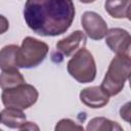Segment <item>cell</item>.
Instances as JSON below:
<instances>
[{
  "label": "cell",
  "mask_w": 131,
  "mask_h": 131,
  "mask_svg": "<svg viewBox=\"0 0 131 131\" xmlns=\"http://www.w3.org/2000/svg\"><path fill=\"white\" fill-rule=\"evenodd\" d=\"M56 131H64V130H83V126L77 124L71 119H61L54 128Z\"/></svg>",
  "instance_id": "cell-15"
},
{
  "label": "cell",
  "mask_w": 131,
  "mask_h": 131,
  "mask_svg": "<svg viewBox=\"0 0 131 131\" xmlns=\"http://www.w3.org/2000/svg\"><path fill=\"white\" fill-rule=\"evenodd\" d=\"M86 45V36L82 31H75L66 38L59 40L55 47L58 53L62 56H70L75 51L83 48Z\"/></svg>",
  "instance_id": "cell-9"
},
{
  "label": "cell",
  "mask_w": 131,
  "mask_h": 131,
  "mask_svg": "<svg viewBox=\"0 0 131 131\" xmlns=\"http://www.w3.org/2000/svg\"><path fill=\"white\" fill-rule=\"evenodd\" d=\"M0 123L11 129H21L27 123V117L23 111L5 107L0 112Z\"/></svg>",
  "instance_id": "cell-10"
},
{
  "label": "cell",
  "mask_w": 131,
  "mask_h": 131,
  "mask_svg": "<svg viewBox=\"0 0 131 131\" xmlns=\"http://www.w3.org/2000/svg\"><path fill=\"white\" fill-rule=\"evenodd\" d=\"M68 73L79 83H90L96 77V64L94 57L87 49H78L67 64Z\"/></svg>",
  "instance_id": "cell-4"
},
{
  "label": "cell",
  "mask_w": 131,
  "mask_h": 131,
  "mask_svg": "<svg viewBox=\"0 0 131 131\" xmlns=\"http://www.w3.org/2000/svg\"><path fill=\"white\" fill-rule=\"evenodd\" d=\"M48 51L49 47L45 42L30 36L26 37L16 52V67L21 69L36 68L45 59Z\"/></svg>",
  "instance_id": "cell-3"
},
{
  "label": "cell",
  "mask_w": 131,
  "mask_h": 131,
  "mask_svg": "<svg viewBox=\"0 0 131 131\" xmlns=\"http://www.w3.org/2000/svg\"><path fill=\"white\" fill-rule=\"evenodd\" d=\"M76 10L73 0H27L24 18L28 27L43 37H55L72 26Z\"/></svg>",
  "instance_id": "cell-1"
},
{
  "label": "cell",
  "mask_w": 131,
  "mask_h": 131,
  "mask_svg": "<svg viewBox=\"0 0 131 131\" xmlns=\"http://www.w3.org/2000/svg\"><path fill=\"white\" fill-rule=\"evenodd\" d=\"M81 24L86 35L92 40H101L108 30L105 20L94 11H85L81 17Z\"/></svg>",
  "instance_id": "cell-6"
},
{
  "label": "cell",
  "mask_w": 131,
  "mask_h": 131,
  "mask_svg": "<svg viewBox=\"0 0 131 131\" xmlns=\"http://www.w3.org/2000/svg\"><path fill=\"white\" fill-rule=\"evenodd\" d=\"M17 49L18 46L15 44H9L0 49V69L2 71L17 69L15 63Z\"/></svg>",
  "instance_id": "cell-12"
},
{
  "label": "cell",
  "mask_w": 131,
  "mask_h": 131,
  "mask_svg": "<svg viewBox=\"0 0 131 131\" xmlns=\"http://www.w3.org/2000/svg\"><path fill=\"white\" fill-rule=\"evenodd\" d=\"M23 83H26L25 78L17 69L2 71L0 74V87L2 90L15 87Z\"/></svg>",
  "instance_id": "cell-13"
},
{
  "label": "cell",
  "mask_w": 131,
  "mask_h": 131,
  "mask_svg": "<svg viewBox=\"0 0 131 131\" xmlns=\"http://www.w3.org/2000/svg\"><path fill=\"white\" fill-rule=\"evenodd\" d=\"M131 0H105L104 9L114 18L130 19Z\"/></svg>",
  "instance_id": "cell-11"
},
{
  "label": "cell",
  "mask_w": 131,
  "mask_h": 131,
  "mask_svg": "<svg viewBox=\"0 0 131 131\" xmlns=\"http://www.w3.org/2000/svg\"><path fill=\"white\" fill-rule=\"evenodd\" d=\"M131 72V59L130 55L117 54L114 57L107 68L106 74L101 82V88L106 92L108 96H115L119 94L127 80L129 79Z\"/></svg>",
  "instance_id": "cell-2"
},
{
  "label": "cell",
  "mask_w": 131,
  "mask_h": 131,
  "mask_svg": "<svg viewBox=\"0 0 131 131\" xmlns=\"http://www.w3.org/2000/svg\"><path fill=\"white\" fill-rule=\"evenodd\" d=\"M80 100L86 106L91 108H100L110 101V96L101 88V86H91L84 88L80 94Z\"/></svg>",
  "instance_id": "cell-8"
},
{
  "label": "cell",
  "mask_w": 131,
  "mask_h": 131,
  "mask_svg": "<svg viewBox=\"0 0 131 131\" xmlns=\"http://www.w3.org/2000/svg\"><path fill=\"white\" fill-rule=\"evenodd\" d=\"M86 129L88 131H121L123 128L117 123L104 117H96L89 121Z\"/></svg>",
  "instance_id": "cell-14"
},
{
  "label": "cell",
  "mask_w": 131,
  "mask_h": 131,
  "mask_svg": "<svg viewBox=\"0 0 131 131\" xmlns=\"http://www.w3.org/2000/svg\"><path fill=\"white\" fill-rule=\"evenodd\" d=\"M105 37V44L116 54L130 55L131 37L128 31L121 28H112L107 30Z\"/></svg>",
  "instance_id": "cell-7"
},
{
  "label": "cell",
  "mask_w": 131,
  "mask_h": 131,
  "mask_svg": "<svg viewBox=\"0 0 131 131\" xmlns=\"http://www.w3.org/2000/svg\"><path fill=\"white\" fill-rule=\"evenodd\" d=\"M8 29H9V21H8V19L4 15L0 14V35L6 33L8 31Z\"/></svg>",
  "instance_id": "cell-17"
},
{
  "label": "cell",
  "mask_w": 131,
  "mask_h": 131,
  "mask_svg": "<svg viewBox=\"0 0 131 131\" xmlns=\"http://www.w3.org/2000/svg\"><path fill=\"white\" fill-rule=\"evenodd\" d=\"M38 97V90L33 85L27 83L5 89L1 94V100L5 107L16 108L19 111L27 110L34 105L37 102Z\"/></svg>",
  "instance_id": "cell-5"
},
{
  "label": "cell",
  "mask_w": 131,
  "mask_h": 131,
  "mask_svg": "<svg viewBox=\"0 0 131 131\" xmlns=\"http://www.w3.org/2000/svg\"><path fill=\"white\" fill-rule=\"evenodd\" d=\"M120 115L123 120L126 122L130 121V102H127L125 105H123L120 110Z\"/></svg>",
  "instance_id": "cell-16"
},
{
  "label": "cell",
  "mask_w": 131,
  "mask_h": 131,
  "mask_svg": "<svg viewBox=\"0 0 131 131\" xmlns=\"http://www.w3.org/2000/svg\"><path fill=\"white\" fill-rule=\"evenodd\" d=\"M34 129L35 130H39V127L37 125H35L34 123H32V122H27L20 130H34Z\"/></svg>",
  "instance_id": "cell-18"
},
{
  "label": "cell",
  "mask_w": 131,
  "mask_h": 131,
  "mask_svg": "<svg viewBox=\"0 0 131 131\" xmlns=\"http://www.w3.org/2000/svg\"><path fill=\"white\" fill-rule=\"evenodd\" d=\"M80 2H82V3H85V4H88V3H92V2H94L95 0H79Z\"/></svg>",
  "instance_id": "cell-19"
}]
</instances>
